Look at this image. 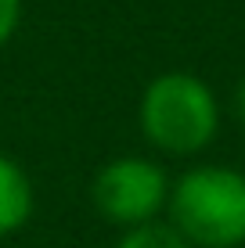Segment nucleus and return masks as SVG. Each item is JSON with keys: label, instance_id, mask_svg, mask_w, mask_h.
Returning <instances> with one entry per match:
<instances>
[{"label": "nucleus", "instance_id": "f257e3e1", "mask_svg": "<svg viewBox=\"0 0 245 248\" xmlns=\"http://www.w3.org/2000/svg\"><path fill=\"white\" fill-rule=\"evenodd\" d=\"M170 223L191 248L245 245V173L234 166H195L170 187Z\"/></svg>", "mask_w": 245, "mask_h": 248}, {"label": "nucleus", "instance_id": "f03ea898", "mask_svg": "<svg viewBox=\"0 0 245 248\" xmlns=\"http://www.w3.org/2000/svg\"><path fill=\"white\" fill-rule=\"evenodd\" d=\"M141 130L166 155H198L220 130V101L195 72H163L141 93Z\"/></svg>", "mask_w": 245, "mask_h": 248}, {"label": "nucleus", "instance_id": "7ed1b4c3", "mask_svg": "<svg viewBox=\"0 0 245 248\" xmlns=\"http://www.w3.org/2000/svg\"><path fill=\"white\" fill-rule=\"evenodd\" d=\"M170 176L159 162L137 158V155H123L112 158L98 169L94 176V205L108 223L119 227H145L155 223L159 212L170 202Z\"/></svg>", "mask_w": 245, "mask_h": 248}, {"label": "nucleus", "instance_id": "20e7f679", "mask_svg": "<svg viewBox=\"0 0 245 248\" xmlns=\"http://www.w3.org/2000/svg\"><path fill=\"white\" fill-rule=\"evenodd\" d=\"M33 216V184L15 158L0 155V237L15 234Z\"/></svg>", "mask_w": 245, "mask_h": 248}, {"label": "nucleus", "instance_id": "39448f33", "mask_svg": "<svg viewBox=\"0 0 245 248\" xmlns=\"http://www.w3.org/2000/svg\"><path fill=\"white\" fill-rule=\"evenodd\" d=\"M119 248H191L184 241V234L173 223H145V227H130L123 234Z\"/></svg>", "mask_w": 245, "mask_h": 248}, {"label": "nucleus", "instance_id": "423d86ee", "mask_svg": "<svg viewBox=\"0 0 245 248\" xmlns=\"http://www.w3.org/2000/svg\"><path fill=\"white\" fill-rule=\"evenodd\" d=\"M22 25V0H0V47L18 32Z\"/></svg>", "mask_w": 245, "mask_h": 248}, {"label": "nucleus", "instance_id": "0eeeda50", "mask_svg": "<svg viewBox=\"0 0 245 248\" xmlns=\"http://www.w3.org/2000/svg\"><path fill=\"white\" fill-rule=\"evenodd\" d=\"M234 115H238L242 126H245V79L238 83V90H234Z\"/></svg>", "mask_w": 245, "mask_h": 248}]
</instances>
